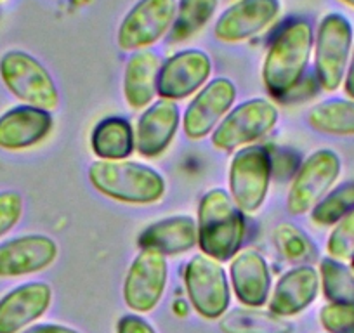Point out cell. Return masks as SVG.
<instances>
[{
	"instance_id": "cell-5",
	"label": "cell",
	"mask_w": 354,
	"mask_h": 333,
	"mask_svg": "<svg viewBox=\"0 0 354 333\" xmlns=\"http://www.w3.org/2000/svg\"><path fill=\"white\" fill-rule=\"evenodd\" d=\"M0 78L9 93L28 106L53 111L59 104L54 78L39 59L25 50H8L0 57Z\"/></svg>"
},
{
	"instance_id": "cell-11",
	"label": "cell",
	"mask_w": 354,
	"mask_h": 333,
	"mask_svg": "<svg viewBox=\"0 0 354 333\" xmlns=\"http://www.w3.org/2000/svg\"><path fill=\"white\" fill-rule=\"evenodd\" d=\"M210 73H212V59L205 50H181L162 63L156 93L162 99H186L205 87Z\"/></svg>"
},
{
	"instance_id": "cell-25",
	"label": "cell",
	"mask_w": 354,
	"mask_h": 333,
	"mask_svg": "<svg viewBox=\"0 0 354 333\" xmlns=\"http://www.w3.org/2000/svg\"><path fill=\"white\" fill-rule=\"evenodd\" d=\"M311 129L330 135H354V99H326L308 113Z\"/></svg>"
},
{
	"instance_id": "cell-17",
	"label": "cell",
	"mask_w": 354,
	"mask_h": 333,
	"mask_svg": "<svg viewBox=\"0 0 354 333\" xmlns=\"http://www.w3.org/2000/svg\"><path fill=\"white\" fill-rule=\"evenodd\" d=\"M53 115L42 108H11L0 117V148L8 151H21L42 142L53 131Z\"/></svg>"
},
{
	"instance_id": "cell-30",
	"label": "cell",
	"mask_w": 354,
	"mask_h": 333,
	"mask_svg": "<svg viewBox=\"0 0 354 333\" xmlns=\"http://www.w3.org/2000/svg\"><path fill=\"white\" fill-rule=\"evenodd\" d=\"M328 257L346 263L354 257V210L333 226L326 241Z\"/></svg>"
},
{
	"instance_id": "cell-4",
	"label": "cell",
	"mask_w": 354,
	"mask_h": 333,
	"mask_svg": "<svg viewBox=\"0 0 354 333\" xmlns=\"http://www.w3.org/2000/svg\"><path fill=\"white\" fill-rule=\"evenodd\" d=\"M354 47V30L349 19L330 12L319 21L315 40V75L323 91L339 89L344 84Z\"/></svg>"
},
{
	"instance_id": "cell-33",
	"label": "cell",
	"mask_w": 354,
	"mask_h": 333,
	"mask_svg": "<svg viewBox=\"0 0 354 333\" xmlns=\"http://www.w3.org/2000/svg\"><path fill=\"white\" fill-rule=\"evenodd\" d=\"M117 333H156L155 328L146 319L136 314H129L120 318L117 325Z\"/></svg>"
},
{
	"instance_id": "cell-18",
	"label": "cell",
	"mask_w": 354,
	"mask_h": 333,
	"mask_svg": "<svg viewBox=\"0 0 354 333\" xmlns=\"http://www.w3.org/2000/svg\"><path fill=\"white\" fill-rule=\"evenodd\" d=\"M181 122V113L174 101L160 99L149 104L136 127V149L146 158L160 156L172 139Z\"/></svg>"
},
{
	"instance_id": "cell-36",
	"label": "cell",
	"mask_w": 354,
	"mask_h": 333,
	"mask_svg": "<svg viewBox=\"0 0 354 333\" xmlns=\"http://www.w3.org/2000/svg\"><path fill=\"white\" fill-rule=\"evenodd\" d=\"M340 2H344V4L349 6V8L354 9V0H340Z\"/></svg>"
},
{
	"instance_id": "cell-29",
	"label": "cell",
	"mask_w": 354,
	"mask_h": 333,
	"mask_svg": "<svg viewBox=\"0 0 354 333\" xmlns=\"http://www.w3.org/2000/svg\"><path fill=\"white\" fill-rule=\"evenodd\" d=\"M354 210V181L333 188L311 210V220L318 226H335L340 219Z\"/></svg>"
},
{
	"instance_id": "cell-31",
	"label": "cell",
	"mask_w": 354,
	"mask_h": 333,
	"mask_svg": "<svg viewBox=\"0 0 354 333\" xmlns=\"http://www.w3.org/2000/svg\"><path fill=\"white\" fill-rule=\"evenodd\" d=\"M319 321L328 333H354V304H328L319 311Z\"/></svg>"
},
{
	"instance_id": "cell-12",
	"label": "cell",
	"mask_w": 354,
	"mask_h": 333,
	"mask_svg": "<svg viewBox=\"0 0 354 333\" xmlns=\"http://www.w3.org/2000/svg\"><path fill=\"white\" fill-rule=\"evenodd\" d=\"M236 101V87L226 77L209 82L188 104L183 117V129L188 139L200 141L216 131Z\"/></svg>"
},
{
	"instance_id": "cell-28",
	"label": "cell",
	"mask_w": 354,
	"mask_h": 333,
	"mask_svg": "<svg viewBox=\"0 0 354 333\" xmlns=\"http://www.w3.org/2000/svg\"><path fill=\"white\" fill-rule=\"evenodd\" d=\"M274 245H277L278 252L292 264H308L309 260L315 259L316 247L311 238L297 227L295 224L281 222L278 224L273 233Z\"/></svg>"
},
{
	"instance_id": "cell-34",
	"label": "cell",
	"mask_w": 354,
	"mask_h": 333,
	"mask_svg": "<svg viewBox=\"0 0 354 333\" xmlns=\"http://www.w3.org/2000/svg\"><path fill=\"white\" fill-rule=\"evenodd\" d=\"M23 333H78L77 330L68 328L61 325H35L32 328L25 330Z\"/></svg>"
},
{
	"instance_id": "cell-22",
	"label": "cell",
	"mask_w": 354,
	"mask_h": 333,
	"mask_svg": "<svg viewBox=\"0 0 354 333\" xmlns=\"http://www.w3.org/2000/svg\"><path fill=\"white\" fill-rule=\"evenodd\" d=\"M162 59L155 50H138L129 57L124 71V96L132 110H145L153 103Z\"/></svg>"
},
{
	"instance_id": "cell-6",
	"label": "cell",
	"mask_w": 354,
	"mask_h": 333,
	"mask_svg": "<svg viewBox=\"0 0 354 333\" xmlns=\"http://www.w3.org/2000/svg\"><path fill=\"white\" fill-rule=\"evenodd\" d=\"M273 175V158L264 146L238 149L230 165V195L243 213H255L266 202Z\"/></svg>"
},
{
	"instance_id": "cell-9",
	"label": "cell",
	"mask_w": 354,
	"mask_h": 333,
	"mask_svg": "<svg viewBox=\"0 0 354 333\" xmlns=\"http://www.w3.org/2000/svg\"><path fill=\"white\" fill-rule=\"evenodd\" d=\"M185 287L193 309L205 319H221L230 307V283L221 263L205 254L192 257L185 267Z\"/></svg>"
},
{
	"instance_id": "cell-20",
	"label": "cell",
	"mask_w": 354,
	"mask_h": 333,
	"mask_svg": "<svg viewBox=\"0 0 354 333\" xmlns=\"http://www.w3.org/2000/svg\"><path fill=\"white\" fill-rule=\"evenodd\" d=\"M231 283L238 301L247 307H261L271 292L270 266L255 250H243L231 259Z\"/></svg>"
},
{
	"instance_id": "cell-37",
	"label": "cell",
	"mask_w": 354,
	"mask_h": 333,
	"mask_svg": "<svg viewBox=\"0 0 354 333\" xmlns=\"http://www.w3.org/2000/svg\"><path fill=\"white\" fill-rule=\"evenodd\" d=\"M351 269L354 271V257H353V259H351Z\"/></svg>"
},
{
	"instance_id": "cell-32",
	"label": "cell",
	"mask_w": 354,
	"mask_h": 333,
	"mask_svg": "<svg viewBox=\"0 0 354 333\" xmlns=\"http://www.w3.org/2000/svg\"><path fill=\"white\" fill-rule=\"evenodd\" d=\"M23 216V198L18 191H0V238L6 236Z\"/></svg>"
},
{
	"instance_id": "cell-21",
	"label": "cell",
	"mask_w": 354,
	"mask_h": 333,
	"mask_svg": "<svg viewBox=\"0 0 354 333\" xmlns=\"http://www.w3.org/2000/svg\"><path fill=\"white\" fill-rule=\"evenodd\" d=\"M198 243V226L189 216H174L156 220L146 227L139 236L138 245L149 248L162 256H181Z\"/></svg>"
},
{
	"instance_id": "cell-2",
	"label": "cell",
	"mask_w": 354,
	"mask_h": 333,
	"mask_svg": "<svg viewBox=\"0 0 354 333\" xmlns=\"http://www.w3.org/2000/svg\"><path fill=\"white\" fill-rule=\"evenodd\" d=\"M198 245L207 257L226 263L238 252L245 240V213L224 189H210L198 205Z\"/></svg>"
},
{
	"instance_id": "cell-8",
	"label": "cell",
	"mask_w": 354,
	"mask_h": 333,
	"mask_svg": "<svg viewBox=\"0 0 354 333\" xmlns=\"http://www.w3.org/2000/svg\"><path fill=\"white\" fill-rule=\"evenodd\" d=\"M342 163L332 149L311 153L299 166L287 196V210L292 216L311 212L339 179Z\"/></svg>"
},
{
	"instance_id": "cell-27",
	"label": "cell",
	"mask_w": 354,
	"mask_h": 333,
	"mask_svg": "<svg viewBox=\"0 0 354 333\" xmlns=\"http://www.w3.org/2000/svg\"><path fill=\"white\" fill-rule=\"evenodd\" d=\"M319 285L330 304H354V271L340 260L322 259Z\"/></svg>"
},
{
	"instance_id": "cell-19",
	"label": "cell",
	"mask_w": 354,
	"mask_h": 333,
	"mask_svg": "<svg viewBox=\"0 0 354 333\" xmlns=\"http://www.w3.org/2000/svg\"><path fill=\"white\" fill-rule=\"evenodd\" d=\"M319 292V273L313 266L301 264L281 274L270 301V311L290 318L308 309Z\"/></svg>"
},
{
	"instance_id": "cell-7",
	"label": "cell",
	"mask_w": 354,
	"mask_h": 333,
	"mask_svg": "<svg viewBox=\"0 0 354 333\" xmlns=\"http://www.w3.org/2000/svg\"><path fill=\"white\" fill-rule=\"evenodd\" d=\"M278 108L271 101L255 97L238 104L212 132V144L221 151H234L270 134L278 124Z\"/></svg>"
},
{
	"instance_id": "cell-23",
	"label": "cell",
	"mask_w": 354,
	"mask_h": 333,
	"mask_svg": "<svg viewBox=\"0 0 354 333\" xmlns=\"http://www.w3.org/2000/svg\"><path fill=\"white\" fill-rule=\"evenodd\" d=\"M94 155L100 160L118 162L131 156L136 149V134L132 125L122 117L101 120L91 137Z\"/></svg>"
},
{
	"instance_id": "cell-35",
	"label": "cell",
	"mask_w": 354,
	"mask_h": 333,
	"mask_svg": "<svg viewBox=\"0 0 354 333\" xmlns=\"http://www.w3.org/2000/svg\"><path fill=\"white\" fill-rule=\"evenodd\" d=\"M344 91H346L347 97L354 99V47L353 54H351L349 64H347L346 77H344Z\"/></svg>"
},
{
	"instance_id": "cell-24",
	"label": "cell",
	"mask_w": 354,
	"mask_h": 333,
	"mask_svg": "<svg viewBox=\"0 0 354 333\" xmlns=\"http://www.w3.org/2000/svg\"><path fill=\"white\" fill-rule=\"evenodd\" d=\"M223 333H294L288 319L259 307H236L219 321Z\"/></svg>"
},
{
	"instance_id": "cell-1",
	"label": "cell",
	"mask_w": 354,
	"mask_h": 333,
	"mask_svg": "<svg viewBox=\"0 0 354 333\" xmlns=\"http://www.w3.org/2000/svg\"><path fill=\"white\" fill-rule=\"evenodd\" d=\"M313 49L315 32L308 19H292L277 33L262 63V82L271 96L285 99L297 89Z\"/></svg>"
},
{
	"instance_id": "cell-3",
	"label": "cell",
	"mask_w": 354,
	"mask_h": 333,
	"mask_svg": "<svg viewBox=\"0 0 354 333\" xmlns=\"http://www.w3.org/2000/svg\"><path fill=\"white\" fill-rule=\"evenodd\" d=\"M88 181L101 195L131 205H151L165 195V179L160 172L127 160H97L88 166Z\"/></svg>"
},
{
	"instance_id": "cell-16",
	"label": "cell",
	"mask_w": 354,
	"mask_h": 333,
	"mask_svg": "<svg viewBox=\"0 0 354 333\" xmlns=\"http://www.w3.org/2000/svg\"><path fill=\"white\" fill-rule=\"evenodd\" d=\"M53 288L44 281L16 287L0 298V333H19L49 309Z\"/></svg>"
},
{
	"instance_id": "cell-38",
	"label": "cell",
	"mask_w": 354,
	"mask_h": 333,
	"mask_svg": "<svg viewBox=\"0 0 354 333\" xmlns=\"http://www.w3.org/2000/svg\"><path fill=\"white\" fill-rule=\"evenodd\" d=\"M0 2H2V0H0Z\"/></svg>"
},
{
	"instance_id": "cell-15",
	"label": "cell",
	"mask_w": 354,
	"mask_h": 333,
	"mask_svg": "<svg viewBox=\"0 0 354 333\" xmlns=\"http://www.w3.org/2000/svg\"><path fill=\"white\" fill-rule=\"evenodd\" d=\"M57 259V245L46 234H25L0 243V278L39 273Z\"/></svg>"
},
{
	"instance_id": "cell-13",
	"label": "cell",
	"mask_w": 354,
	"mask_h": 333,
	"mask_svg": "<svg viewBox=\"0 0 354 333\" xmlns=\"http://www.w3.org/2000/svg\"><path fill=\"white\" fill-rule=\"evenodd\" d=\"M167 287V260L160 252L141 248L124 281V301L132 311L149 312L158 305Z\"/></svg>"
},
{
	"instance_id": "cell-26",
	"label": "cell",
	"mask_w": 354,
	"mask_h": 333,
	"mask_svg": "<svg viewBox=\"0 0 354 333\" xmlns=\"http://www.w3.org/2000/svg\"><path fill=\"white\" fill-rule=\"evenodd\" d=\"M217 4L219 0H179L170 40L183 42L198 33L216 15Z\"/></svg>"
},
{
	"instance_id": "cell-10",
	"label": "cell",
	"mask_w": 354,
	"mask_h": 333,
	"mask_svg": "<svg viewBox=\"0 0 354 333\" xmlns=\"http://www.w3.org/2000/svg\"><path fill=\"white\" fill-rule=\"evenodd\" d=\"M177 0H139L122 19L117 44L122 50L149 49L172 30Z\"/></svg>"
},
{
	"instance_id": "cell-14",
	"label": "cell",
	"mask_w": 354,
	"mask_h": 333,
	"mask_svg": "<svg viewBox=\"0 0 354 333\" xmlns=\"http://www.w3.org/2000/svg\"><path fill=\"white\" fill-rule=\"evenodd\" d=\"M281 11L280 0H236L214 26V35L224 44H240L273 25Z\"/></svg>"
}]
</instances>
